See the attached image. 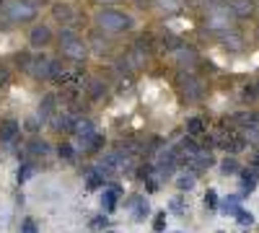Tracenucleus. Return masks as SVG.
<instances>
[{
    "label": "nucleus",
    "instance_id": "obj_1",
    "mask_svg": "<svg viewBox=\"0 0 259 233\" xmlns=\"http://www.w3.org/2000/svg\"><path fill=\"white\" fill-rule=\"evenodd\" d=\"M96 24L104 29V31H109V34H117V31H124L133 26V18H130L127 13L117 11V8H104L96 13Z\"/></svg>",
    "mask_w": 259,
    "mask_h": 233
},
{
    "label": "nucleus",
    "instance_id": "obj_2",
    "mask_svg": "<svg viewBox=\"0 0 259 233\" xmlns=\"http://www.w3.org/2000/svg\"><path fill=\"white\" fill-rule=\"evenodd\" d=\"M60 52H62V57H68V60H85V55H89V44H85L83 39H78L73 29H62L60 31Z\"/></svg>",
    "mask_w": 259,
    "mask_h": 233
},
{
    "label": "nucleus",
    "instance_id": "obj_3",
    "mask_svg": "<svg viewBox=\"0 0 259 233\" xmlns=\"http://www.w3.org/2000/svg\"><path fill=\"white\" fill-rule=\"evenodd\" d=\"M3 13L13 21V24H29V21L36 18V6L31 3V0H8Z\"/></svg>",
    "mask_w": 259,
    "mask_h": 233
},
{
    "label": "nucleus",
    "instance_id": "obj_4",
    "mask_svg": "<svg viewBox=\"0 0 259 233\" xmlns=\"http://www.w3.org/2000/svg\"><path fill=\"white\" fill-rule=\"evenodd\" d=\"M50 62H52V60H47L45 55H31V57L21 60V68L26 70V75L41 80V78H50Z\"/></svg>",
    "mask_w": 259,
    "mask_h": 233
},
{
    "label": "nucleus",
    "instance_id": "obj_5",
    "mask_svg": "<svg viewBox=\"0 0 259 233\" xmlns=\"http://www.w3.org/2000/svg\"><path fill=\"white\" fill-rule=\"evenodd\" d=\"M179 86H182L184 99H189V101H197V99L202 96V83H200L197 78H192V75H182Z\"/></svg>",
    "mask_w": 259,
    "mask_h": 233
},
{
    "label": "nucleus",
    "instance_id": "obj_6",
    "mask_svg": "<svg viewBox=\"0 0 259 233\" xmlns=\"http://www.w3.org/2000/svg\"><path fill=\"white\" fill-rule=\"evenodd\" d=\"M29 41H31V47H47L50 41H52V31H50V26H45V24H39V26H34L31 29V34H29Z\"/></svg>",
    "mask_w": 259,
    "mask_h": 233
},
{
    "label": "nucleus",
    "instance_id": "obj_7",
    "mask_svg": "<svg viewBox=\"0 0 259 233\" xmlns=\"http://www.w3.org/2000/svg\"><path fill=\"white\" fill-rule=\"evenodd\" d=\"M101 143H104V137H101L99 132L83 135V137H78V151H83V153H94V151H99V148H101Z\"/></svg>",
    "mask_w": 259,
    "mask_h": 233
},
{
    "label": "nucleus",
    "instance_id": "obj_8",
    "mask_svg": "<svg viewBox=\"0 0 259 233\" xmlns=\"http://www.w3.org/2000/svg\"><path fill=\"white\" fill-rule=\"evenodd\" d=\"M18 132H21V127H18V122H16V119H6V122H0V140H3L6 145H11V143L18 137Z\"/></svg>",
    "mask_w": 259,
    "mask_h": 233
},
{
    "label": "nucleus",
    "instance_id": "obj_9",
    "mask_svg": "<svg viewBox=\"0 0 259 233\" xmlns=\"http://www.w3.org/2000/svg\"><path fill=\"white\" fill-rule=\"evenodd\" d=\"M231 8H221V11H212L210 16H207V24L212 26V29H223L226 31V26H228V21H231Z\"/></svg>",
    "mask_w": 259,
    "mask_h": 233
},
{
    "label": "nucleus",
    "instance_id": "obj_10",
    "mask_svg": "<svg viewBox=\"0 0 259 233\" xmlns=\"http://www.w3.org/2000/svg\"><path fill=\"white\" fill-rule=\"evenodd\" d=\"M52 16L60 21V24H73V21H75V11L68 3H55L52 6Z\"/></svg>",
    "mask_w": 259,
    "mask_h": 233
},
{
    "label": "nucleus",
    "instance_id": "obj_11",
    "mask_svg": "<svg viewBox=\"0 0 259 233\" xmlns=\"http://www.w3.org/2000/svg\"><path fill=\"white\" fill-rule=\"evenodd\" d=\"M231 13L239 16V18H246L254 13V0H231Z\"/></svg>",
    "mask_w": 259,
    "mask_h": 233
},
{
    "label": "nucleus",
    "instance_id": "obj_12",
    "mask_svg": "<svg viewBox=\"0 0 259 233\" xmlns=\"http://www.w3.org/2000/svg\"><path fill=\"white\" fill-rule=\"evenodd\" d=\"M174 60L179 62V65H189V68H192L194 62H197V55H194L192 47H184V44H182V47L174 52Z\"/></svg>",
    "mask_w": 259,
    "mask_h": 233
},
{
    "label": "nucleus",
    "instance_id": "obj_13",
    "mask_svg": "<svg viewBox=\"0 0 259 233\" xmlns=\"http://www.w3.org/2000/svg\"><path fill=\"white\" fill-rule=\"evenodd\" d=\"M73 132H75L78 137H83V135H91V132H96V130H94V122H91V119L78 117L75 124H73Z\"/></svg>",
    "mask_w": 259,
    "mask_h": 233
},
{
    "label": "nucleus",
    "instance_id": "obj_14",
    "mask_svg": "<svg viewBox=\"0 0 259 233\" xmlns=\"http://www.w3.org/2000/svg\"><path fill=\"white\" fill-rule=\"evenodd\" d=\"M179 8H182L179 0H156V11H158V13L174 16V13H179Z\"/></svg>",
    "mask_w": 259,
    "mask_h": 233
},
{
    "label": "nucleus",
    "instance_id": "obj_15",
    "mask_svg": "<svg viewBox=\"0 0 259 233\" xmlns=\"http://www.w3.org/2000/svg\"><path fill=\"white\" fill-rule=\"evenodd\" d=\"M50 78H52V80L65 83V78H68V70H65L62 60H52V62H50Z\"/></svg>",
    "mask_w": 259,
    "mask_h": 233
},
{
    "label": "nucleus",
    "instance_id": "obj_16",
    "mask_svg": "<svg viewBox=\"0 0 259 233\" xmlns=\"http://www.w3.org/2000/svg\"><path fill=\"white\" fill-rule=\"evenodd\" d=\"M55 112V96L50 94V96H45V101L39 104V122H45V119H50V114Z\"/></svg>",
    "mask_w": 259,
    "mask_h": 233
},
{
    "label": "nucleus",
    "instance_id": "obj_17",
    "mask_svg": "<svg viewBox=\"0 0 259 233\" xmlns=\"http://www.w3.org/2000/svg\"><path fill=\"white\" fill-rule=\"evenodd\" d=\"M117 197H119V189H117V187H112V189H106V192H104V200H101V205H104V210H106V213L117 207Z\"/></svg>",
    "mask_w": 259,
    "mask_h": 233
},
{
    "label": "nucleus",
    "instance_id": "obj_18",
    "mask_svg": "<svg viewBox=\"0 0 259 233\" xmlns=\"http://www.w3.org/2000/svg\"><path fill=\"white\" fill-rule=\"evenodd\" d=\"M104 94H106V86H104V80L94 78V80L89 83V96H91L94 101H99V99H101Z\"/></svg>",
    "mask_w": 259,
    "mask_h": 233
},
{
    "label": "nucleus",
    "instance_id": "obj_19",
    "mask_svg": "<svg viewBox=\"0 0 259 233\" xmlns=\"http://www.w3.org/2000/svg\"><path fill=\"white\" fill-rule=\"evenodd\" d=\"M241 187H244V192H251V189L256 187V171H254V168L241 171Z\"/></svg>",
    "mask_w": 259,
    "mask_h": 233
},
{
    "label": "nucleus",
    "instance_id": "obj_20",
    "mask_svg": "<svg viewBox=\"0 0 259 233\" xmlns=\"http://www.w3.org/2000/svg\"><path fill=\"white\" fill-rule=\"evenodd\" d=\"M187 132H189V135H202V132H205V122H202L200 117H192V119L187 122Z\"/></svg>",
    "mask_w": 259,
    "mask_h": 233
},
{
    "label": "nucleus",
    "instance_id": "obj_21",
    "mask_svg": "<svg viewBox=\"0 0 259 233\" xmlns=\"http://www.w3.org/2000/svg\"><path fill=\"white\" fill-rule=\"evenodd\" d=\"M221 34H223V44H226V47H231V50H241V39L236 36L233 31L226 29V31H221Z\"/></svg>",
    "mask_w": 259,
    "mask_h": 233
},
{
    "label": "nucleus",
    "instance_id": "obj_22",
    "mask_svg": "<svg viewBox=\"0 0 259 233\" xmlns=\"http://www.w3.org/2000/svg\"><path fill=\"white\" fill-rule=\"evenodd\" d=\"M177 187L179 189H192L194 187V171H182L179 179H177Z\"/></svg>",
    "mask_w": 259,
    "mask_h": 233
},
{
    "label": "nucleus",
    "instance_id": "obj_23",
    "mask_svg": "<svg viewBox=\"0 0 259 233\" xmlns=\"http://www.w3.org/2000/svg\"><path fill=\"white\" fill-rule=\"evenodd\" d=\"M221 210L226 215H236V210H239V197H228L223 205H221Z\"/></svg>",
    "mask_w": 259,
    "mask_h": 233
},
{
    "label": "nucleus",
    "instance_id": "obj_24",
    "mask_svg": "<svg viewBox=\"0 0 259 233\" xmlns=\"http://www.w3.org/2000/svg\"><path fill=\"white\" fill-rule=\"evenodd\" d=\"M163 47L171 50V52H177V50L182 47V39H177V36H171V34H168V36H163Z\"/></svg>",
    "mask_w": 259,
    "mask_h": 233
},
{
    "label": "nucleus",
    "instance_id": "obj_25",
    "mask_svg": "<svg viewBox=\"0 0 259 233\" xmlns=\"http://www.w3.org/2000/svg\"><path fill=\"white\" fill-rule=\"evenodd\" d=\"M31 174H34V166L31 163H24V166L18 168V181H29Z\"/></svg>",
    "mask_w": 259,
    "mask_h": 233
},
{
    "label": "nucleus",
    "instance_id": "obj_26",
    "mask_svg": "<svg viewBox=\"0 0 259 233\" xmlns=\"http://www.w3.org/2000/svg\"><path fill=\"white\" fill-rule=\"evenodd\" d=\"M244 140L246 143H259V130H256V124H251V127H246V130H244Z\"/></svg>",
    "mask_w": 259,
    "mask_h": 233
},
{
    "label": "nucleus",
    "instance_id": "obj_27",
    "mask_svg": "<svg viewBox=\"0 0 259 233\" xmlns=\"http://www.w3.org/2000/svg\"><path fill=\"white\" fill-rule=\"evenodd\" d=\"M236 218H239V223H244V225H251V223H254V215L246 213V210H241V207L236 210Z\"/></svg>",
    "mask_w": 259,
    "mask_h": 233
},
{
    "label": "nucleus",
    "instance_id": "obj_28",
    "mask_svg": "<svg viewBox=\"0 0 259 233\" xmlns=\"http://www.w3.org/2000/svg\"><path fill=\"white\" fill-rule=\"evenodd\" d=\"M50 151V148H47V143H39V140H34L31 145H29V153H41V156H45Z\"/></svg>",
    "mask_w": 259,
    "mask_h": 233
},
{
    "label": "nucleus",
    "instance_id": "obj_29",
    "mask_svg": "<svg viewBox=\"0 0 259 233\" xmlns=\"http://www.w3.org/2000/svg\"><path fill=\"white\" fill-rule=\"evenodd\" d=\"M205 205H207L210 210L218 207V195H215V189H207V195H205Z\"/></svg>",
    "mask_w": 259,
    "mask_h": 233
},
{
    "label": "nucleus",
    "instance_id": "obj_30",
    "mask_svg": "<svg viewBox=\"0 0 259 233\" xmlns=\"http://www.w3.org/2000/svg\"><path fill=\"white\" fill-rule=\"evenodd\" d=\"M223 171H226V174H236V171H239V163H236V158H226V161H223Z\"/></svg>",
    "mask_w": 259,
    "mask_h": 233
},
{
    "label": "nucleus",
    "instance_id": "obj_31",
    "mask_svg": "<svg viewBox=\"0 0 259 233\" xmlns=\"http://www.w3.org/2000/svg\"><path fill=\"white\" fill-rule=\"evenodd\" d=\"M60 156L65 158V161H75V151L70 145H60Z\"/></svg>",
    "mask_w": 259,
    "mask_h": 233
},
{
    "label": "nucleus",
    "instance_id": "obj_32",
    "mask_svg": "<svg viewBox=\"0 0 259 233\" xmlns=\"http://www.w3.org/2000/svg\"><path fill=\"white\" fill-rule=\"evenodd\" d=\"M39 228H36V223L34 220H24L21 223V233H36Z\"/></svg>",
    "mask_w": 259,
    "mask_h": 233
},
{
    "label": "nucleus",
    "instance_id": "obj_33",
    "mask_svg": "<svg viewBox=\"0 0 259 233\" xmlns=\"http://www.w3.org/2000/svg\"><path fill=\"white\" fill-rule=\"evenodd\" d=\"M254 99H259L256 96V86H246L244 88V101H254Z\"/></svg>",
    "mask_w": 259,
    "mask_h": 233
},
{
    "label": "nucleus",
    "instance_id": "obj_34",
    "mask_svg": "<svg viewBox=\"0 0 259 233\" xmlns=\"http://www.w3.org/2000/svg\"><path fill=\"white\" fill-rule=\"evenodd\" d=\"M106 223H109V220H106L104 215H99V218H94V228H106Z\"/></svg>",
    "mask_w": 259,
    "mask_h": 233
},
{
    "label": "nucleus",
    "instance_id": "obj_35",
    "mask_svg": "<svg viewBox=\"0 0 259 233\" xmlns=\"http://www.w3.org/2000/svg\"><path fill=\"white\" fill-rule=\"evenodd\" d=\"M163 220H166V215H158V218H156V230H163V228H166Z\"/></svg>",
    "mask_w": 259,
    "mask_h": 233
},
{
    "label": "nucleus",
    "instance_id": "obj_36",
    "mask_svg": "<svg viewBox=\"0 0 259 233\" xmlns=\"http://www.w3.org/2000/svg\"><path fill=\"white\" fill-rule=\"evenodd\" d=\"M6 80H8V70H6V68H0V86H3Z\"/></svg>",
    "mask_w": 259,
    "mask_h": 233
},
{
    "label": "nucleus",
    "instance_id": "obj_37",
    "mask_svg": "<svg viewBox=\"0 0 259 233\" xmlns=\"http://www.w3.org/2000/svg\"><path fill=\"white\" fill-rule=\"evenodd\" d=\"M99 3H112V0H99Z\"/></svg>",
    "mask_w": 259,
    "mask_h": 233
},
{
    "label": "nucleus",
    "instance_id": "obj_38",
    "mask_svg": "<svg viewBox=\"0 0 259 233\" xmlns=\"http://www.w3.org/2000/svg\"><path fill=\"white\" fill-rule=\"evenodd\" d=\"M256 94H259V86H256Z\"/></svg>",
    "mask_w": 259,
    "mask_h": 233
},
{
    "label": "nucleus",
    "instance_id": "obj_39",
    "mask_svg": "<svg viewBox=\"0 0 259 233\" xmlns=\"http://www.w3.org/2000/svg\"><path fill=\"white\" fill-rule=\"evenodd\" d=\"M256 34H259V29H256Z\"/></svg>",
    "mask_w": 259,
    "mask_h": 233
}]
</instances>
